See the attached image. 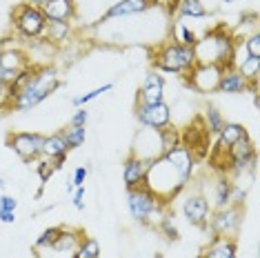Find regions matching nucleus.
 I'll use <instances>...</instances> for the list:
<instances>
[{
	"mask_svg": "<svg viewBox=\"0 0 260 258\" xmlns=\"http://www.w3.org/2000/svg\"><path fill=\"white\" fill-rule=\"evenodd\" d=\"M58 87H60V76H58L56 67H49V64H45V67H34V74H31V78H29V83L22 87L20 91L14 93L9 109L31 111L43 101H47Z\"/></svg>",
	"mask_w": 260,
	"mask_h": 258,
	"instance_id": "obj_1",
	"label": "nucleus"
},
{
	"mask_svg": "<svg viewBox=\"0 0 260 258\" xmlns=\"http://www.w3.org/2000/svg\"><path fill=\"white\" fill-rule=\"evenodd\" d=\"M234 45L236 38L232 34L224 27H216L211 31H207L203 38L196 40L193 56H196V62L200 64H220V67H224V64L232 62Z\"/></svg>",
	"mask_w": 260,
	"mask_h": 258,
	"instance_id": "obj_2",
	"label": "nucleus"
},
{
	"mask_svg": "<svg viewBox=\"0 0 260 258\" xmlns=\"http://www.w3.org/2000/svg\"><path fill=\"white\" fill-rule=\"evenodd\" d=\"M185 185L187 183L180 178L178 172L171 167V163L165 156L156 158V160H149L147 174H145V187L151 194H156L160 201L169 203L171 198L178 196V194L185 189Z\"/></svg>",
	"mask_w": 260,
	"mask_h": 258,
	"instance_id": "obj_3",
	"label": "nucleus"
},
{
	"mask_svg": "<svg viewBox=\"0 0 260 258\" xmlns=\"http://www.w3.org/2000/svg\"><path fill=\"white\" fill-rule=\"evenodd\" d=\"M127 209L136 222L156 227L167 216V203L160 201L156 194H151L145 185L127 189Z\"/></svg>",
	"mask_w": 260,
	"mask_h": 258,
	"instance_id": "obj_4",
	"label": "nucleus"
},
{
	"mask_svg": "<svg viewBox=\"0 0 260 258\" xmlns=\"http://www.w3.org/2000/svg\"><path fill=\"white\" fill-rule=\"evenodd\" d=\"M153 69L165 74H187L189 69L196 64V56H193V47L180 45L176 40H167L153 51Z\"/></svg>",
	"mask_w": 260,
	"mask_h": 258,
	"instance_id": "obj_5",
	"label": "nucleus"
},
{
	"mask_svg": "<svg viewBox=\"0 0 260 258\" xmlns=\"http://www.w3.org/2000/svg\"><path fill=\"white\" fill-rule=\"evenodd\" d=\"M11 25L18 31V36L27 38V40H38L45 36L47 18L40 7L22 3L14 9V14H11Z\"/></svg>",
	"mask_w": 260,
	"mask_h": 258,
	"instance_id": "obj_6",
	"label": "nucleus"
},
{
	"mask_svg": "<svg viewBox=\"0 0 260 258\" xmlns=\"http://www.w3.org/2000/svg\"><path fill=\"white\" fill-rule=\"evenodd\" d=\"M258 165V156H256V147L249 140V136H245L242 140L229 147L227 151V172H232L234 176H242V174H251L256 172Z\"/></svg>",
	"mask_w": 260,
	"mask_h": 258,
	"instance_id": "obj_7",
	"label": "nucleus"
},
{
	"mask_svg": "<svg viewBox=\"0 0 260 258\" xmlns=\"http://www.w3.org/2000/svg\"><path fill=\"white\" fill-rule=\"evenodd\" d=\"M187 80V85L198 93H216L218 91V83H220L222 76V67L220 64H200L196 62L187 74H182Z\"/></svg>",
	"mask_w": 260,
	"mask_h": 258,
	"instance_id": "obj_8",
	"label": "nucleus"
},
{
	"mask_svg": "<svg viewBox=\"0 0 260 258\" xmlns=\"http://www.w3.org/2000/svg\"><path fill=\"white\" fill-rule=\"evenodd\" d=\"M240 225H242V207L229 205V207H222V209L211 212L209 222H207L205 230H209L214 236L234 238L236 234L240 232Z\"/></svg>",
	"mask_w": 260,
	"mask_h": 258,
	"instance_id": "obj_9",
	"label": "nucleus"
},
{
	"mask_svg": "<svg viewBox=\"0 0 260 258\" xmlns=\"http://www.w3.org/2000/svg\"><path fill=\"white\" fill-rule=\"evenodd\" d=\"M43 143L45 136L43 134H29V132H16L7 136V145L9 149L14 151L18 158H22L25 163H31L40 158V151H43Z\"/></svg>",
	"mask_w": 260,
	"mask_h": 258,
	"instance_id": "obj_10",
	"label": "nucleus"
},
{
	"mask_svg": "<svg viewBox=\"0 0 260 258\" xmlns=\"http://www.w3.org/2000/svg\"><path fill=\"white\" fill-rule=\"evenodd\" d=\"M165 154L162 149V136L158 129H140L138 134H136L134 138V149H132V156L136 158H143V160H156V158H160Z\"/></svg>",
	"mask_w": 260,
	"mask_h": 258,
	"instance_id": "obj_11",
	"label": "nucleus"
},
{
	"mask_svg": "<svg viewBox=\"0 0 260 258\" xmlns=\"http://www.w3.org/2000/svg\"><path fill=\"white\" fill-rule=\"evenodd\" d=\"M136 118L143 127L149 129H165L171 125V107L167 103H156V105H140L136 103Z\"/></svg>",
	"mask_w": 260,
	"mask_h": 258,
	"instance_id": "obj_12",
	"label": "nucleus"
},
{
	"mask_svg": "<svg viewBox=\"0 0 260 258\" xmlns=\"http://www.w3.org/2000/svg\"><path fill=\"white\" fill-rule=\"evenodd\" d=\"M182 216L196 227H207L211 216V207L209 201L203 196V194H189V196L182 201Z\"/></svg>",
	"mask_w": 260,
	"mask_h": 258,
	"instance_id": "obj_13",
	"label": "nucleus"
},
{
	"mask_svg": "<svg viewBox=\"0 0 260 258\" xmlns=\"http://www.w3.org/2000/svg\"><path fill=\"white\" fill-rule=\"evenodd\" d=\"M165 101V78L158 72H149L145 76L143 85L136 93V103L140 105H156Z\"/></svg>",
	"mask_w": 260,
	"mask_h": 258,
	"instance_id": "obj_14",
	"label": "nucleus"
},
{
	"mask_svg": "<svg viewBox=\"0 0 260 258\" xmlns=\"http://www.w3.org/2000/svg\"><path fill=\"white\" fill-rule=\"evenodd\" d=\"M247 136V129L240 125V122H224L222 129L216 134V147H214V154L211 158H218L222 156L227 160V151L229 147H234L238 140H242Z\"/></svg>",
	"mask_w": 260,
	"mask_h": 258,
	"instance_id": "obj_15",
	"label": "nucleus"
},
{
	"mask_svg": "<svg viewBox=\"0 0 260 258\" xmlns=\"http://www.w3.org/2000/svg\"><path fill=\"white\" fill-rule=\"evenodd\" d=\"M162 156L171 163V167L178 172L180 178L185 180V183H189V178H191V174H193V165H196V156H193L182 143L176 145V147H171V149H167Z\"/></svg>",
	"mask_w": 260,
	"mask_h": 258,
	"instance_id": "obj_16",
	"label": "nucleus"
},
{
	"mask_svg": "<svg viewBox=\"0 0 260 258\" xmlns=\"http://www.w3.org/2000/svg\"><path fill=\"white\" fill-rule=\"evenodd\" d=\"M156 5V0H120V3L111 5V7L105 11V16L100 18V22H107L114 18H122V16H134V14H143L149 7Z\"/></svg>",
	"mask_w": 260,
	"mask_h": 258,
	"instance_id": "obj_17",
	"label": "nucleus"
},
{
	"mask_svg": "<svg viewBox=\"0 0 260 258\" xmlns=\"http://www.w3.org/2000/svg\"><path fill=\"white\" fill-rule=\"evenodd\" d=\"M29 67H31V60H29L25 49H20V47H3L0 49V69L11 74H20Z\"/></svg>",
	"mask_w": 260,
	"mask_h": 258,
	"instance_id": "obj_18",
	"label": "nucleus"
},
{
	"mask_svg": "<svg viewBox=\"0 0 260 258\" xmlns=\"http://www.w3.org/2000/svg\"><path fill=\"white\" fill-rule=\"evenodd\" d=\"M67 143H64L62 134H51V136H45V143H43V151H40V156L45 158V160H51L54 163V167H62V163L67 160Z\"/></svg>",
	"mask_w": 260,
	"mask_h": 258,
	"instance_id": "obj_19",
	"label": "nucleus"
},
{
	"mask_svg": "<svg viewBox=\"0 0 260 258\" xmlns=\"http://www.w3.org/2000/svg\"><path fill=\"white\" fill-rule=\"evenodd\" d=\"M238 254V245L236 238H227V236H211L209 245L203 249V254L198 258H236Z\"/></svg>",
	"mask_w": 260,
	"mask_h": 258,
	"instance_id": "obj_20",
	"label": "nucleus"
},
{
	"mask_svg": "<svg viewBox=\"0 0 260 258\" xmlns=\"http://www.w3.org/2000/svg\"><path fill=\"white\" fill-rule=\"evenodd\" d=\"M40 9L47 20L72 22L76 18V0H47Z\"/></svg>",
	"mask_w": 260,
	"mask_h": 258,
	"instance_id": "obj_21",
	"label": "nucleus"
},
{
	"mask_svg": "<svg viewBox=\"0 0 260 258\" xmlns=\"http://www.w3.org/2000/svg\"><path fill=\"white\" fill-rule=\"evenodd\" d=\"M249 89V83L242 78V74L234 64H224L222 67V76L220 83H218V91L220 93H242Z\"/></svg>",
	"mask_w": 260,
	"mask_h": 258,
	"instance_id": "obj_22",
	"label": "nucleus"
},
{
	"mask_svg": "<svg viewBox=\"0 0 260 258\" xmlns=\"http://www.w3.org/2000/svg\"><path fill=\"white\" fill-rule=\"evenodd\" d=\"M147 165H149V163L143 160V158H136V156H129V158H127L125 165H122V178H125L127 189L145 185Z\"/></svg>",
	"mask_w": 260,
	"mask_h": 258,
	"instance_id": "obj_23",
	"label": "nucleus"
},
{
	"mask_svg": "<svg viewBox=\"0 0 260 258\" xmlns=\"http://www.w3.org/2000/svg\"><path fill=\"white\" fill-rule=\"evenodd\" d=\"M169 11L182 16V18L198 20V18H205L207 16V5L203 0H171Z\"/></svg>",
	"mask_w": 260,
	"mask_h": 258,
	"instance_id": "obj_24",
	"label": "nucleus"
},
{
	"mask_svg": "<svg viewBox=\"0 0 260 258\" xmlns=\"http://www.w3.org/2000/svg\"><path fill=\"white\" fill-rule=\"evenodd\" d=\"M82 236L78 232L74 230H64V227H60V234H58V238L54 240V245H51V249L58 251V254H74L76 247L80 245Z\"/></svg>",
	"mask_w": 260,
	"mask_h": 258,
	"instance_id": "obj_25",
	"label": "nucleus"
},
{
	"mask_svg": "<svg viewBox=\"0 0 260 258\" xmlns=\"http://www.w3.org/2000/svg\"><path fill=\"white\" fill-rule=\"evenodd\" d=\"M72 34V22H62V20H47L45 27V38L51 45H62L64 40Z\"/></svg>",
	"mask_w": 260,
	"mask_h": 258,
	"instance_id": "obj_26",
	"label": "nucleus"
},
{
	"mask_svg": "<svg viewBox=\"0 0 260 258\" xmlns=\"http://www.w3.org/2000/svg\"><path fill=\"white\" fill-rule=\"evenodd\" d=\"M232 191H234V180L229 176H220L214 185V201H216V209L229 207L232 205Z\"/></svg>",
	"mask_w": 260,
	"mask_h": 258,
	"instance_id": "obj_27",
	"label": "nucleus"
},
{
	"mask_svg": "<svg viewBox=\"0 0 260 258\" xmlns=\"http://www.w3.org/2000/svg\"><path fill=\"white\" fill-rule=\"evenodd\" d=\"M224 116L218 111L216 107H207L205 109V116H203V127L207 129V134H211V136H216L218 132L222 129V125H224Z\"/></svg>",
	"mask_w": 260,
	"mask_h": 258,
	"instance_id": "obj_28",
	"label": "nucleus"
},
{
	"mask_svg": "<svg viewBox=\"0 0 260 258\" xmlns=\"http://www.w3.org/2000/svg\"><path fill=\"white\" fill-rule=\"evenodd\" d=\"M60 134H62L64 143H67V149H78L87 138V129L85 127H74V125L64 127Z\"/></svg>",
	"mask_w": 260,
	"mask_h": 258,
	"instance_id": "obj_29",
	"label": "nucleus"
},
{
	"mask_svg": "<svg viewBox=\"0 0 260 258\" xmlns=\"http://www.w3.org/2000/svg\"><path fill=\"white\" fill-rule=\"evenodd\" d=\"M72 258H100V245L96 238H82Z\"/></svg>",
	"mask_w": 260,
	"mask_h": 258,
	"instance_id": "obj_30",
	"label": "nucleus"
},
{
	"mask_svg": "<svg viewBox=\"0 0 260 258\" xmlns=\"http://www.w3.org/2000/svg\"><path fill=\"white\" fill-rule=\"evenodd\" d=\"M174 40L176 43H180V45L193 47L196 45V40H198V36L185 25V22H174Z\"/></svg>",
	"mask_w": 260,
	"mask_h": 258,
	"instance_id": "obj_31",
	"label": "nucleus"
},
{
	"mask_svg": "<svg viewBox=\"0 0 260 258\" xmlns=\"http://www.w3.org/2000/svg\"><path fill=\"white\" fill-rule=\"evenodd\" d=\"M111 89H114V83H107V85H103V87H96V89H91V91L82 93V96H78V98H74V107H82V105L96 101V98H100L103 93H107Z\"/></svg>",
	"mask_w": 260,
	"mask_h": 258,
	"instance_id": "obj_32",
	"label": "nucleus"
},
{
	"mask_svg": "<svg viewBox=\"0 0 260 258\" xmlns=\"http://www.w3.org/2000/svg\"><path fill=\"white\" fill-rule=\"evenodd\" d=\"M158 230H160V234H162V236L165 238H167V240H178L180 238V234H178V227H176V222H174V216H171V214H167V216H165V218L160 220V222H158Z\"/></svg>",
	"mask_w": 260,
	"mask_h": 258,
	"instance_id": "obj_33",
	"label": "nucleus"
},
{
	"mask_svg": "<svg viewBox=\"0 0 260 258\" xmlns=\"http://www.w3.org/2000/svg\"><path fill=\"white\" fill-rule=\"evenodd\" d=\"M58 234H60V227H49V230H45L40 236L36 238V249H47L54 245V240L58 238Z\"/></svg>",
	"mask_w": 260,
	"mask_h": 258,
	"instance_id": "obj_34",
	"label": "nucleus"
},
{
	"mask_svg": "<svg viewBox=\"0 0 260 258\" xmlns=\"http://www.w3.org/2000/svg\"><path fill=\"white\" fill-rule=\"evenodd\" d=\"M242 45H245L247 54L251 58H260V31L258 34H251V36L242 38Z\"/></svg>",
	"mask_w": 260,
	"mask_h": 258,
	"instance_id": "obj_35",
	"label": "nucleus"
},
{
	"mask_svg": "<svg viewBox=\"0 0 260 258\" xmlns=\"http://www.w3.org/2000/svg\"><path fill=\"white\" fill-rule=\"evenodd\" d=\"M87 120H89V111L78 107V109H76V114L72 116V120H69V125H74V127H85Z\"/></svg>",
	"mask_w": 260,
	"mask_h": 258,
	"instance_id": "obj_36",
	"label": "nucleus"
},
{
	"mask_svg": "<svg viewBox=\"0 0 260 258\" xmlns=\"http://www.w3.org/2000/svg\"><path fill=\"white\" fill-rule=\"evenodd\" d=\"M54 172H56V167H54V163L51 160H45V163H40L38 165V174H40V180H43V183H47Z\"/></svg>",
	"mask_w": 260,
	"mask_h": 258,
	"instance_id": "obj_37",
	"label": "nucleus"
},
{
	"mask_svg": "<svg viewBox=\"0 0 260 258\" xmlns=\"http://www.w3.org/2000/svg\"><path fill=\"white\" fill-rule=\"evenodd\" d=\"M11 107V87L0 83V109Z\"/></svg>",
	"mask_w": 260,
	"mask_h": 258,
	"instance_id": "obj_38",
	"label": "nucleus"
},
{
	"mask_svg": "<svg viewBox=\"0 0 260 258\" xmlns=\"http://www.w3.org/2000/svg\"><path fill=\"white\" fill-rule=\"evenodd\" d=\"M87 167H76V172H74V176H72V183H74V187H82L85 185V180H87Z\"/></svg>",
	"mask_w": 260,
	"mask_h": 258,
	"instance_id": "obj_39",
	"label": "nucleus"
},
{
	"mask_svg": "<svg viewBox=\"0 0 260 258\" xmlns=\"http://www.w3.org/2000/svg\"><path fill=\"white\" fill-rule=\"evenodd\" d=\"M72 196H74V207H76V209H85V185H82V187H76Z\"/></svg>",
	"mask_w": 260,
	"mask_h": 258,
	"instance_id": "obj_40",
	"label": "nucleus"
},
{
	"mask_svg": "<svg viewBox=\"0 0 260 258\" xmlns=\"http://www.w3.org/2000/svg\"><path fill=\"white\" fill-rule=\"evenodd\" d=\"M16 207H18V201H16L14 196H7V194H3V196H0V209H9V212H16Z\"/></svg>",
	"mask_w": 260,
	"mask_h": 258,
	"instance_id": "obj_41",
	"label": "nucleus"
},
{
	"mask_svg": "<svg viewBox=\"0 0 260 258\" xmlns=\"http://www.w3.org/2000/svg\"><path fill=\"white\" fill-rule=\"evenodd\" d=\"M0 222H7V225L16 222V212H9V209H0Z\"/></svg>",
	"mask_w": 260,
	"mask_h": 258,
	"instance_id": "obj_42",
	"label": "nucleus"
},
{
	"mask_svg": "<svg viewBox=\"0 0 260 258\" xmlns=\"http://www.w3.org/2000/svg\"><path fill=\"white\" fill-rule=\"evenodd\" d=\"M25 3H27V5H34V7H43L47 0H25Z\"/></svg>",
	"mask_w": 260,
	"mask_h": 258,
	"instance_id": "obj_43",
	"label": "nucleus"
},
{
	"mask_svg": "<svg viewBox=\"0 0 260 258\" xmlns=\"http://www.w3.org/2000/svg\"><path fill=\"white\" fill-rule=\"evenodd\" d=\"M64 189H67V194H74V189H76V187H74V183H72V180H69V183L64 185Z\"/></svg>",
	"mask_w": 260,
	"mask_h": 258,
	"instance_id": "obj_44",
	"label": "nucleus"
},
{
	"mask_svg": "<svg viewBox=\"0 0 260 258\" xmlns=\"http://www.w3.org/2000/svg\"><path fill=\"white\" fill-rule=\"evenodd\" d=\"M5 185H7L5 183V178H0V189H5Z\"/></svg>",
	"mask_w": 260,
	"mask_h": 258,
	"instance_id": "obj_45",
	"label": "nucleus"
},
{
	"mask_svg": "<svg viewBox=\"0 0 260 258\" xmlns=\"http://www.w3.org/2000/svg\"><path fill=\"white\" fill-rule=\"evenodd\" d=\"M222 3H234V0H222Z\"/></svg>",
	"mask_w": 260,
	"mask_h": 258,
	"instance_id": "obj_46",
	"label": "nucleus"
}]
</instances>
